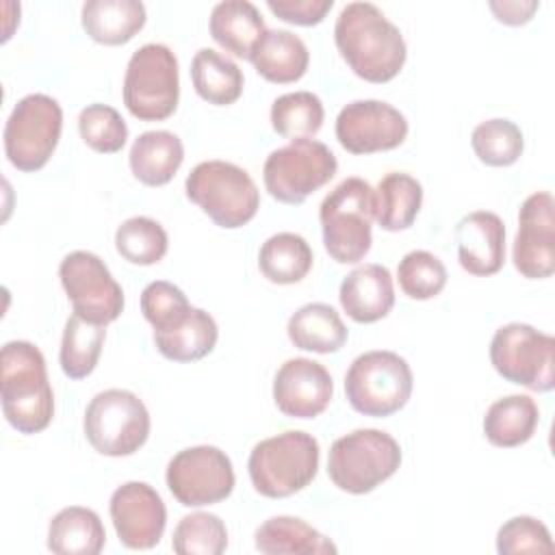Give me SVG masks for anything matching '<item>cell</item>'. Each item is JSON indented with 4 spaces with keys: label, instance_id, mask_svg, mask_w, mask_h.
<instances>
[{
    "label": "cell",
    "instance_id": "29",
    "mask_svg": "<svg viewBox=\"0 0 555 555\" xmlns=\"http://www.w3.org/2000/svg\"><path fill=\"white\" fill-rule=\"evenodd\" d=\"M423 204L421 182L403 171L386 173L373 191L375 221L386 232L412 228Z\"/></svg>",
    "mask_w": 555,
    "mask_h": 555
},
{
    "label": "cell",
    "instance_id": "8",
    "mask_svg": "<svg viewBox=\"0 0 555 555\" xmlns=\"http://www.w3.org/2000/svg\"><path fill=\"white\" fill-rule=\"evenodd\" d=\"M412 369L395 351L375 349L360 353L345 373L349 405L373 418L399 412L412 395Z\"/></svg>",
    "mask_w": 555,
    "mask_h": 555
},
{
    "label": "cell",
    "instance_id": "42",
    "mask_svg": "<svg viewBox=\"0 0 555 555\" xmlns=\"http://www.w3.org/2000/svg\"><path fill=\"white\" fill-rule=\"evenodd\" d=\"M267 7L275 17L288 24L314 26L323 22L334 0H267Z\"/></svg>",
    "mask_w": 555,
    "mask_h": 555
},
{
    "label": "cell",
    "instance_id": "23",
    "mask_svg": "<svg viewBox=\"0 0 555 555\" xmlns=\"http://www.w3.org/2000/svg\"><path fill=\"white\" fill-rule=\"evenodd\" d=\"M145 20V4L139 0H87L80 11L85 33L104 46L130 41Z\"/></svg>",
    "mask_w": 555,
    "mask_h": 555
},
{
    "label": "cell",
    "instance_id": "38",
    "mask_svg": "<svg viewBox=\"0 0 555 555\" xmlns=\"http://www.w3.org/2000/svg\"><path fill=\"white\" fill-rule=\"evenodd\" d=\"M397 280L410 299L425 301L440 295L447 286V267L431 251L414 249L399 260Z\"/></svg>",
    "mask_w": 555,
    "mask_h": 555
},
{
    "label": "cell",
    "instance_id": "7",
    "mask_svg": "<svg viewBox=\"0 0 555 555\" xmlns=\"http://www.w3.org/2000/svg\"><path fill=\"white\" fill-rule=\"evenodd\" d=\"M128 113L141 121H163L178 108V59L165 43H145L132 52L121 87Z\"/></svg>",
    "mask_w": 555,
    "mask_h": 555
},
{
    "label": "cell",
    "instance_id": "40",
    "mask_svg": "<svg viewBox=\"0 0 555 555\" xmlns=\"http://www.w3.org/2000/svg\"><path fill=\"white\" fill-rule=\"evenodd\" d=\"M186 295L171 282H150L141 293V312L154 332H167L178 327L191 312Z\"/></svg>",
    "mask_w": 555,
    "mask_h": 555
},
{
    "label": "cell",
    "instance_id": "1",
    "mask_svg": "<svg viewBox=\"0 0 555 555\" xmlns=\"http://www.w3.org/2000/svg\"><path fill=\"white\" fill-rule=\"evenodd\" d=\"M334 41L349 69L366 82L392 80L408 56L399 26L371 2H349L340 9Z\"/></svg>",
    "mask_w": 555,
    "mask_h": 555
},
{
    "label": "cell",
    "instance_id": "25",
    "mask_svg": "<svg viewBox=\"0 0 555 555\" xmlns=\"http://www.w3.org/2000/svg\"><path fill=\"white\" fill-rule=\"evenodd\" d=\"M254 538L256 548L264 555H334L338 551L330 538L295 516L267 518Z\"/></svg>",
    "mask_w": 555,
    "mask_h": 555
},
{
    "label": "cell",
    "instance_id": "5",
    "mask_svg": "<svg viewBox=\"0 0 555 555\" xmlns=\"http://www.w3.org/2000/svg\"><path fill=\"white\" fill-rule=\"evenodd\" d=\"M186 197L197 204L219 228H241L260 208V191L251 176L228 160L197 163L184 182Z\"/></svg>",
    "mask_w": 555,
    "mask_h": 555
},
{
    "label": "cell",
    "instance_id": "32",
    "mask_svg": "<svg viewBox=\"0 0 555 555\" xmlns=\"http://www.w3.org/2000/svg\"><path fill=\"white\" fill-rule=\"evenodd\" d=\"M312 247L301 234L278 232L269 236L258 254L260 273L273 284H297L312 269Z\"/></svg>",
    "mask_w": 555,
    "mask_h": 555
},
{
    "label": "cell",
    "instance_id": "6",
    "mask_svg": "<svg viewBox=\"0 0 555 555\" xmlns=\"http://www.w3.org/2000/svg\"><path fill=\"white\" fill-rule=\"evenodd\" d=\"M399 464L401 447L388 431L356 429L332 442L327 475L338 490L366 494L392 477Z\"/></svg>",
    "mask_w": 555,
    "mask_h": 555
},
{
    "label": "cell",
    "instance_id": "26",
    "mask_svg": "<svg viewBox=\"0 0 555 555\" xmlns=\"http://www.w3.org/2000/svg\"><path fill=\"white\" fill-rule=\"evenodd\" d=\"M106 544L100 516L80 505L56 512L48 525V548L59 555H98Z\"/></svg>",
    "mask_w": 555,
    "mask_h": 555
},
{
    "label": "cell",
    "instance_id": "37",
    "mask_svg": "<svg viewBox=\"0 0 555 555\" xmlns=\"http://www.w3.org/2000/svg\"><path fill=\"white\" fill-rule=\"evenodd\" d=\"M171 548L178 555H221L228 548V529L217 514H186L173 529Z\"/></svg>",
    "mask_w": 555,
    "mask_h": 555
},
{
    "label": "cell",
    "instance_id": "39",
    "mask_svg": "<svg viewBox=\"0 0 555 555\" xmlns=\"http://www.w3.org/2000/svg\"><path fill=\"white\" fill-rule=\"evenodd\" d=\"M80 139L100 154H115L128 141V126L117 108L108 104H89L78 115Z\"/></svg>",
    "mask_w": 555,
    "mask_h": 555
},
{
    "label": "cell",
    "instance_id": "16",
    "mask_svg": "<svg viewBox=\"0 0 555 555\" xmlns=\"http://www.w3.org/2000/svg\"><path fill=\"white\" fill-rule=\"evenodd\" d=\"M512 260L529 280L551 278L555 271V199L548 191L531 193L518 210V232Z\"/></svg>",
    "mask_w": 555,
    "mask_h": 555
},
{
    "label": "cell",
    "instance_id": "30",
    "mask_svg": "<svg viewBox=\"0 0 555 555\" xmlns=\"http://www.w3.org/2000/svg\"><path fill=\"white\" fill-rule=\"evenodd\" d=\"M191 80L202 100L215 106L234 104L243 93V72L238 65L212 48H202L191 61Z\"/></svg>",
    "mask_w": 555,
    "mask_h": 555
},
{
    "label": "cell",
    "instance_id": "18",
    "mask_svg": "<svg viewBox=\"0 0 555 555\" xmlns=\"http://www.w3.org/2000/svg\"><path fill=\"white\" fill-rule=\"evenodd\" d=\"M334 397L330 371L310 358L286 360L273 377V401L291 418H314Z\"/></svg>",
    "mask_w": 555,
    "mask_h": 555
},
{
    "label": "cell",
    "instance_id": "31",
    "mask_svg": "<svg viewBox=\"0 0 555 555\" xmlns=\"http://www.w3.org/2000/svg\"><path fill=\"white\" fill-rule=\"evenodd\" d=\"M219 338L215 319L202 310L191 308L189 317L173 330L154 332V345L171 362H195L208 356Z\"/></svg>",
    "mask_w": 555,
    "mask_h": 555
},
{
    "label": "cell",
    "instance_id": "41",
    "mask_svg": "<svg viewBox=\"0 0 555 555\" xmlns=\"http://www.w3.org/2000/svg\"><path fill=\"white\" fill-rule=\"evenodd\" d=\"M553 540L546 525L533 516H514L499 527L496 551L501 555L553 553Z\"/></svg>",
    "mask_w": 555,
    "mask_h": 555
},
{
    "label": "cell",
    "instance_id": "11",
    "mask_svg": "<svg viewBox=\"0 0 555 555\" xmlns=\"http://www.w3.org/2000/svg\"><path fill=\"white\" fill-rule=\"evenodd\" d=\"M63 130V108L46 93H28L4 124V152L20 171L41 169L54 154Z\"/></svg>",
    "mask_w": 555,
    "mask_h": 555
},
{
    "label": "cell",
    "instance_id": "13",
    "mask_svg": "<svg viewBox=\"0 0 555 555\" xmlns=\"http://www.w3.org/2000/svg\"><path fill=\"white\" fill-rule=\"evenodd\" d=\"M165 481L180 505L204 507L232 494L234 468L219 447L197 444L178 451L169 460Z\"/></svg>",
    "mask_w": 555,
    "mask_h": 555
},
{
    "label": "cell",
    "instance_id": "12",
    "mask_svg": "<svg viewBox=\"0 0 555 555\" xmlns=\"http://www.w3.org/2000/svg\"><path fill=\"white\" fill-rule=\"evenodd\" d=\"M338 169L334 152L314 139H295L273 150L262 165L269 195L282 204H301L327 184Z\"/></svg>",
    "mask_w": 555,
    "mask_h": 555
},
{
    "label": "cell",
    "instance_id": "21",
    "mask_svg": "<svg viewBox=\"0 0 555 555\" xmlns=\"http://www.w3.org/2000/svg\"><path fill=\"white\" fill-rule=\"evenodd\" d=\"M249 61L264 80L288 85L306 74L310 52L304 39L295 33L286 28H267L258 39Z\"/></svg>",
    "mask_w": 555,
    "mask_h": 555
},
{
    "label": "cell",
    "instance_id": "14",
    "mask_svg": "<svg viewBox=\"0 0 555 555\" xmlns=\"http://www.w3.org/2000/svg\"><path fill=\"white\" fill-rule=\"evenodd\" d=\"M59 278L72 301L74 314L108 325L124 310V291L104 260L91 251H69L59 264Z\"/></svg>",
    "mask_w": 555,
    "mask_h": 555
},
{
    "label": "cell",
    "instance_id": "2",
    "mask_svg": "<svg viewBox=\"0 0 555 555\" xmlns=\"http://www.w3.org/2000/svg\"><path fill=\"white\" fill-rule=\"evenodd\" d=\"M2 412L20 434L43 431L54 416L46 358L28 340H9L0 351Z\"/></svg>",
    "mask_w": 555,
    "mask_h": 555
},
{
    "label": "cell",
    "instance_id": "9",
    "mask_svg": "<svg viewBox=\"0 0 555 555\" xmlns=\"http://www.w3.org/2000/svg\"><path fill=\"white\" fill-rule=\"evenodd\" d=\"M82 429L98 453L108 457L132 455L150 436V412L134 392L108 388L89 401Z\"/></svg>",
    "mask_w": 555,
    "mask_h": 555
},
{
    "label": "cell",
    "instance_id": "36",
    "mask_svg": "<svg viewBox=\"0 0 555 555\" xmlns=\"http://www.w3.org/2000/svg\"><path fill=\"white\" fill-rule=\"evenodd\" d=\"M470 145L475 156L490 167H509L514 165L525 150L522 130L503 117L486 119L475 126L470 134Z\"/></svg>",
    "mask_w": 555,
    "mask_h": 555
},
{
    "label": "cell",
    "instance_id": "4",
    "mask_svg": "<svg viewBox=\"0 0 555 555\" xmlns=\"http://www.w3.org/2000/svg\"><path fill=\"white\" fill-rule=\"evenodd\" d=\"M325 251L340 264L360 262L373 243V186L362 178H345L319 208Z\"/></svg>",
    "mask_w": 555,
    "mask_h": 555
},
{
    "label": "cell",
    "instance_id": "10",
    "mask_svg": "<svg viewBox=\"0 0 555 555\" xmlns=\"http://www.w3.org/2000/svg\"><path fill=\"white\" fill-rule=\"evenodd\" d=\"M494 371L518 386L548 392L555 386V338L527 323L501 325L490 340Z\"/></svg>",
    "mask_w": 555,
    "mask_h": 555
},
{
    "label": "cell",
    "instance_id": "27",
    "mask_svg": "<svg viewBox=\"0 0 555 555\" xmlns=\"http://www.w3.org/2000/svg\"><path fill=\"white\" fill-rule=\"evenodd\" d=\"M286 334L297 349L314 353H336L347 343V327L330 304H306L293 312Z\"/></svg>",
    "mask_w": 555,
    "mask_h": 555
},
{
    "label": "cell",
    "instance_id": "43",
    "mask_svg": "<svg viewBox=\"0 0 555 555\" xmlns=\"http://www.w3.org/2000/svg\"><path fill=\"white\" fill-rule=\"evenodd\" d=\"M488 7L496 15L499 22H503L507 26H520L533 17L540 2H535V0H503V2H490Z\"/></svg>",
    "mask_w": 555,
    "mask_h": 555
},
{
    "label": "cell",
    "instance_id": "20",
    "mask_svg": "<svg viewBox=\"0 0 555 555\" xmlns=\"http://www.w3.org/2000/svg\"><path fill=\"white\" fill-rule=\"evenodd\" d=\"M338 299L347 317L356 323H375L388 317L395 306L392 275L384 264H362L345 275Z\"/></svg>",
    "mask_w": 555,
    "mask_h": 555
},
{
    "label": "cell",
    "instance_id": "28",
    "mask_svg": "<svg viewBox=\"0 0 555 555\" xmlns=\"http://www.w3.org/2000/svg\"><path fill=\"white\" fill-rule=\"evenodd\" d=\"M538 421L540 410L529 395H507L488 408L483 416V434L490 444L514 449L531 440Z\"/></svg>",
    "mask_w": 555,
    "mask_h": 555
},
{
    "label": "cell",
    "instance_id": "24",
    "mask_svg": "<svg viewBox=\"0 0 555 555\" xmlns=\"http://www.w3.org/2000/svg\"><path fill=\"white\" fill-rule=\"evenodd\" d=\"M210 37L230 54L249 59L258 39L264 35L260 11L247 0H223L210 11Z\"/></svg>",
    "mask_w": 555,
    "mask_h": 555
},
{
    "label": "cell",
    "instance_id": "35",
    "mask_svg": "<svg viewBox=\"0 0 555 555\" xmlns=\"http://www.w3.org/2000/svg\"><path fill=\"white\" fill-rule=\"evenodd\" d=\"M169 238L165 228L152 217H130L115 232L117 254L132 264H156L167 254Z\"/></svg>",
    "mask_w": 555,
    "mask_h": 555
},
{
    "label": "cell",
    "instance_id": "15",
    "mask_svg": "<svg viewBox=\"0 0 555 555\" xmlns=\"http://www.w3.org/2000/svg\"><path fill=\"white\" fill-rule=\"evenodd\" d=\"M405 137V115L382 100H353L336 117V139L351 154L395 150Z\"/></svg>",
    "mask_w": 555,
    "mask_h": 555
},
{
    "label": "cell",
    "instance_id": "3",
    "mask_svg": "<svg viewBox=\"0 0 555 555\" xmlns=\"http://www.w3.org/2000/svg\"><path fill=\"white\" fill-rule=\"evenodd\" d=\"M321 449L312 434L284 431L260 440L247 460V473L258 494L284 499L304 490L319 470Z\"/></svg>",
    "mask_w": 555,
    "mask_h": 555
},
{
    "label": "cell",
    "instance_id": "22",
    "mask_svg": "<svg viewBox=\"0 0 555 555\" xmlns=\"http://www.w3.org/2000/svg\"><path fill=\"white\" fill-rule=\"evenodd\" d=\"M184 160V145L169 130L141 132L128 154L132 176L147 186L167 184Z\"/></svg>",
    "mask_w": 555,
    "mask_h": 555
},
{
    "label": "cell",
    "instance_id": "34",
    "mask_svg": "<svg viewBox=\"0 0 555 555\" xmlns=\"http://www.w3.org/2000/svg\"><path fill=\"white\" fill-rule=\"evenodd\" d=\"M323 102L312 91H293L273 100L271 126L284 139H310L323 126Z\"/></svg>",
    "mask_w": 555,
    "mask_h": 555
},
{
    "label": "cell",
    "instance_id": "19",
    "mask_svg": "<svg viewBox=\"0 0 555 555\" xmlns=\"http://www.w3.org/2000/svg\"><path fill=\"white\" fill-rule=\"evenodd\" d=\"M457 260L470 275H494L505 262V225L496 212L475 210L455 225Z\"/></svg>",
    "mask_w": 555,
    "mask_h": 555
},
{
    "label": "cell",
    "instance_id": "17",
    "mask_svg": "<svg viewBox=\"0 0 555 555\" xmlns=\"http://www.w3.org/2000/svg\"><path fill=\"white\" fill-rule=\"evenodd\" d=\"M111 520L126 548H154L167 525V507L160 494L145 481H128L115 488L108 503Z\"/></svg>",
    "mask_w": 555,
    "mask_h": 555
},
{
    "label": "cell",
    "instance_id": "33",
    "mask_svg": "<svg viewBox=\"0 0 555 555\" xmlns=\"http://www.w3.org/2000/svg\"><path fill=\"white\" fill-rule=\"evenodd\" d=\"M106 338V325L91 323L78 314H72L65 323L61 338V369L69 379H82L93 373L102 345Z\"/></svg>",
    "mask_w": 555,
    "mask_h": 555
}]
</instances>
